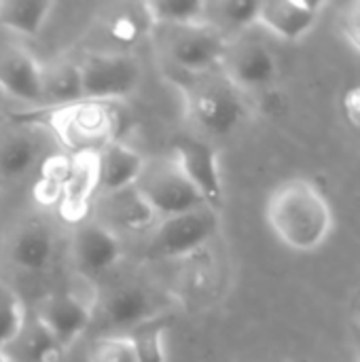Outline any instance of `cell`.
<instances>
[{
	"label": "cell",
	"instance_id": "cell-21",
	"mask_svg": "<svg viewBox=\"0 0 360 362\" xmlns=\"http://www.w3.org/2000/svg\"><path fill=\"white\" fill-rule=\"evenodd\" d=\"M6 362H59L64 356L62 346L32 314L25 316L17 335L0 348Z\"/></svg>",
	"mask_w": 360,
	"mask_h": 362
},
{
	"label": "cell",
	"instance_id": "cell-7",
	"mask_svg": "<svg viewBox=\"0 0 360 362\" xmlns=\"http://www.w3.org/2000/svg\"><path fill=\"white\" fill-rule=\"evenodd\" d=\"M216 233L219 212L208 206H199L195 210L161 218L149 240L146 259L168 261L191 255L204 244H208Z\"/></svg>",
	"mask_w": 360,
	"mask_h": 362
},
{
	"label": "cell",
	"instance_id": "cell-23",
	"mask_svg": "<svg viewBox=\"0 0 360 362\" xmlns=\"http://www.w3.org/2000/svg\"><path fill=\"white\" fill-rule=\"evenodd\" d=\"M259 2L244 0H206L202 23L214 28L225 38L231 34H240L252 25H257Z\"/></svg>",
	"mask_w": 360,
	"mask_h": 362
},
{
	"label": "cell",
	"instance_id": "cell-13",
	"mask_svg": "<svg viewBox=\"0 0 360 362\" xmlns=\"http://www.w3.org/2000/svg\"><path fill=\"white\" fill-rule=\"evenodd\" d=\"M34 316L66 352L89 329L93 318V303L66 293L47 295L40 299Z\"/></svg>",
	"mask_w": 360,
	"mask_h": 362
},
{
	"label": "cell",
	"instance_id": "cell-22",
	"mask_svg": "<svg viewBox=\"0 0 360 362\" xmlns=\"http://www.w3.org/2000/svg\"><path fill=\"white\" fill-rule=\"evenodd\" d=\"M83 100L81 66L70 59H55L40 68V104L51 108L70 106Z\"/></svg>",
	"mask_w": 360,
	"mask_h": 362
},
{
	"label": "cell",
	"instance_id": "cell-32",
	"mask_svg": "<svg viewBox=\"0 0 360 362\" xmlns=\"http://www.w3.org/2000/svg\"><path fill=\"white\" fill-rule=\"evenodd\" d=\"M0 123H2V110H0Z\"/></svg>",
	"mask_w": 360,
	"mask_h": 362
},
{
	"label": "cell",
	"instance_id": "cell-31",
	"mask_svg": "<svg viewBox=\"0 0 360 362\" xmlns=\"http://www.w3.org/2000/svg\"><path fill=\"white\" fill-rule=\"evenodd\" d=\"M0 362H6V358H4V354L0 352Z\"/></svg>",
	"mask_w": 360,
	"mask_h": 362
},
{
	"label": "cell",
	"instance_id": "cell-16",
	"mask_svg": "<svg viewBox=\"0 0 360 362\" xmlns=\"http://www.w3.org/2000/svg\"><path fill=\"white\" fill-rule=\"evenodd\" d=\"M40 68L42 64L15 42H0V91L8 98L40 104Z\"/></svg>",
	"mask_w": 360,
	"mask_h": 362
},
{
	"label": "cell",
	"instance_id": "cell-29",
	"mask_svg": "<svg viewBox=\"0 0 360 362\" xmlns=\"http://www.w3.org/2000/svg\"><path fill=\"white\" fill-rule=\"evenodd\" d=\"M70 157H49L40 165V180L36 185V197L42 204L59 202L64 180L68 176Z\"/></svg>",
	"mask_w": 360,
	"mask_h": 362
},
{
	"label": "cell",
	"instance_id": "cell-19",
	"mask_svg": "<svg viewBox=\"0 0 360 362\" xmlns=\"http://www.w3.org/2000/svg\"><path fill=\"white\" fill-rule=\"evenodd\" d=\"M98 210H100L98 223L108 227L112 233H117V229L144 231L153 227L159 218L134 187H127L115 193H104Z\"/></svg>",
	"mask_w": 360,
	"mask_h": 362
},
{
	"label": "cell",
	"instance_id": "cell-14",
	"mask_svg": "<svg viewBox=\"0 0 360 362\" xmlns=\"http://www.w3.org/2000/svg\"><path fill=\"white\" fill-rule=\"evenodd\" d=\"M325 2H306V0H269L259 2L257 25L269 34L295 42L301 40L318 23Z\"/></svg>",
	"mask_w": 360,
	"mask_h": 362
},
{
	"label": "cell",
	"instance_id": "cell-18",
	"mask_svg": "<svg viewBox=\"0 0 360 362\" xmlns=\"http://www.w3.org/2000/svg\"><path fill=\"white\" fill-rule=\"evenodd\" d=\"M45 136L36 125H19L0 136V182L21 178L42 161Z\"/></svg>",
	"mask_w": 360,
	"mask_h": 362
},
{
	"label": "cell",
	"instance_id": "cell-30",
	"mask_svg": "<svg viewBox=\"0 0 360 362\" xmlns=\"http://www.w3.org/2000/svg\"><path fill=\"white\" fill-rule=\"evenodd\" d=\"M339 25H342L344 38H346V40H348V42L360 53V0L359 2L348 4V6L342 11Z\"/></svg>",
	"mask_w": 360,
	"mask_h": 362
},
{
	"label": "cell",
	"instance_id": "cell-9",
	"mask_svg": "<svg viewBox=\"0 0 360 362\" xmlns=\"http://www.w3.org/2000/svg\"><path fill=\"white\" fill-rule=\"evenodd\" d=\"M178 170L204 199V204L212 210H221L225 193H223V176L221 163L214 146L195 136H178L172 142V155Z\"/></svg>",
	"mask_w": 360,
	"mask_h": 362
},
{
	"label": "cell",
	"instance_id": "cell-33",
	"mask_svg": "<svg viewBox=\"0 0 360 362\" xmlns=\"http://www.w3.org/2000/svg\"><path fill=\"white\" fill-rule=\"evenodd\" d=\"M0 185H2V182H0Z\"/></svg>",
	"mask_w": 360,
	"mask_h": 362
},
{
	"label": "cell",
	"instance_id": "cell-8",
	"mask_svg": "<svg viewBox=\"0 0 360 362\" xmlns=\"http://www.w3.org/2000/svg\"><path fill=\"white\" fill-rule=\"evenodd\" d=\"M219 70L242 93L269 87L278 76V59L274 51L259 38H231Z\"/></svg>",
	"mask_w": 360,
	"mask_h": 362
},
{
	"label": "cell",
	"instance_id": "cell-26",
	"mask_svg": "<svg viewBox=\"0 0 360 362\" xmlns=\"http://www.w3.org/2000/svg\"><path fill=\"white\" fill-rule=\"evenodd\" d=\"M166 331L168 325L161 318L149 320L129 333L138 362H166Z\"/></svg>",
	"mask_w": 360,
	"mask_h": 362
},
{
	"label": "cell",
	"instance_id": "cell-6",
	"mask_svg": "<svg viewBox=\"0 0 360 362\" xmlns=\"http://www.w3.org/2000/svg\"><path fill=\"white\" fill-rule=\"evenodd\" d=\"M134 189L159 218L176 216L206 206L172 157L146 159Z\"/></svg>",
	"mask_w": 360,
	"mask_h": 362
},
{
	"label": "cell",
	"instance_id": "cell-10",
	"mask_svg": "<svg viewBox=\"0 0 360 362\" xmlns=\"http://www.w3.org/2000/svg\"><path fill=\"white\" fill-rule=\"evenodd\" d=\"M93 310H100L104 322L112 329H136L159 318V305L153 291L134 278L112 282L95 299Z\"/></svg>",
	"mask_w": 360,
	"mask_h": 362
},
{
	"label": "cell",
	"instance_id": "cell-15",
	"mask_svg": "<svg viewBox=\"0 0 360 362\" xmlns=\"http://www.w3.org/2000/svg\"><path fill=\"white\" fill-rule=\"evenodd\" d=\"M98 191V155L76 153L70 155L68 176L59 195V214L64 221L79 225L87 221L91 199Z\"/></svg>",
	"mask_w": 360,
	"mask_h": 362
},
{
	"label": "cell",
	"instance_id": "cell-28",
	"mask_svg": "<svg viewBox=\"0 0 360 362\" xmlns=\"http://www.w3.org/2000/svg\"><path fill=\"white\" fill-rule=\"evenodd\" d=\"M28 312L19 295L0 280V348H4L21 329Z\"/></svg>",
	"mask_w": 360,
	"mask_h": 362
},
{
	"label": "cell",
	"instance_id": "cell-3",
	"mask_svg": "<svg viewBox=\"0 0 360 362\" xmlns=\"http://www.w3.org/2000/svg\"><path fill=\"white\" fill-rule=\"evenodd\" d=\"M47 119L51 134H55L72 155L98 153L110 142H117L123 132L121 110L110 102L81 100L70 106L51 108Z\"/></svg>",
	"mask_w": 360,
	"mask_h": 362
},
{
	"label": "cell",
	"instance_id": "cell-27",
	"mask_svg": "<svg viewBox=\"0 0 360 362\" xmlns=\"http://www.w3.org/2000/svg\"><path fill=\"white\" fill-rule=\"evenodd\" d=\"M87 362H138L129 335L110 333L98 337L87 352Z\"/></svg>",
	"mask_w": 360,
	"mask_h": 362
},
{
	"label": "cell",
	"instance_id": "cell-24",
	"mask_svg": "<svg viewBox=\"0 0 360 362\" xmlns=\"http://www.w3.org/2000/svg\"><path fill=\"white\" fill-rule=\"evenodd\" d=\"M55 2L49 0H2L0 2V28L19 36H38Z\"/></svg>",
	"mask_w": 360,
	"mask_h": 362
},
{
	"label": "cell",
	"instance_id": "cell-20",
	"mask_svg": "<svg viewBox=\"0 0 360 362\" xmlns=\"http://www.w3.org/2000/svg\"><path fill=\"white\" fill-rule=\"evenodd\" d=\"M95 155H98V191H102V195L134 187L146 161L142 155H138L134 148L125 146L119 140L100 148Z\"/></svg>",
	"mask_w": 360,
	"mask_h": 362
},
{
	"label": "cell",
	"instance_id": "cell-5",
	"mask_svg": "<svg viewBox=\"0 0 360 362\" xmlns=\"http://www.w3.org/2000/svg\"><path fill=\"white\" fill-rule=\"evenodd\" d=\"M79 66L83 100L117 104L134 95L142 83V66L132 53L93 51Z\"/></svg>",
	"mask_w": 360,
	"mask_h": 362
},
{
	"label": "cell",
	"instance_id": "cell-1",
	"mask_svg": "<svg viewBox=\"0 0 360 362\" xmlns=\"http://www.w3.org/2000/svg\"><path fill=\"white\" fill-rule=\"evenodd\" d=\"M265 216L274 235L297 252L320 248L335 225L329 202L306 178H291L278 185L267 199Z\"/></svg>",
	"mask_w": 360,
	"mask_h": 362
},
{
	"label": "cell",
	"instance_id": "cell-11",
	"mask_svg": "<svg viewBox=\"0 0 360 362\" xmlns=\"http://www.w3.org/2000/svg\"><path fill=\"white\" fill-rule=\"evenodd\" d=\"M70 255L76 272L83 278L91 280L108 274L119 265V261L123 259V246L117 233H112L102 223L87 218L74 225Z\"/></svg>",
	"mask_w": 360,
	"mask_h": 362
},
{
	"label": "cell",
	"instance_id": "cell-12",
	"mask_svg": "<svg viewBox=\"0 0 360 362\" xmlns=\"http://www.w3.org/2000/svg\"><path fill=\"white\" fill-rule=\"evenodd\" d=\"M93 32L104 40L108 53H129L146 34L153 32L144 2H119L104 6L93 21Z\"/></svg>",
	"mask_w": 360,
	"mask_h": 362
},
{
	"label": "cell",
	"instance_id": "cell-4",
	"mask_svg": "<svg viewBox=\"0 0 360 362\" xmlns=\"http://www.w3.org/2000/svg\"><path fill=\"white\" fill-rule=\"evenodd\" d=\"M151 34L161 57L187 76L219 70L231 40L202 21L185 25H155Z\"/></svg>",
	"mask_w": 360,
	"mask_h": 362
},
{
	"label": "cell",
	"instance_id": "cell-2",
	"mask_svg": "<svg viewBox=\"0 0 360 362\" xmlns=\"http://www.w3.org/2000/svg\"><path fill=\"white\" fill-rule=\"evenodd\" d=\"M187 119L206 136H229L248 117L244 93L221 70L187 76L180 83Z\"/></svg>",
	"mask_w": 360,
	"mask_h": 362
},
{
	"label": "cell",
	"instance_id": "cell-25",
	"mask_svg": "<svg viewBox=\"0 0 360 362\" xmlns=\"http://www.w3.org/2000/svg\"><path fill=\"white\" fill-rule=\"evenodd\" d=\"M204 2L206 0H155V2H144V6L155 28V25L199 23L204 17Z\"/></svg>",
	"mask_w": 360,
	"mask_h": 362
},
{
	"label": "cell",
	"instance_id": "cell-17",
	"mask_svg": "<svg viewBox=\"0 0 360 362\" xmlns=\"http://www.w3.org/2000/svg\"><path fill=\"white\" fill-rule=\"evenodd\" d=\"M55 257V233L36 221L17 225L6 240V259L25 274L45 272Z\"/></svg>",
	"mask_w": 360,
	"mask_h": 362
}]
</instances>
